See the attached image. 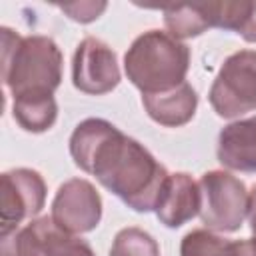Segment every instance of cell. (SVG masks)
<instances>
[{
  "label": "cell",
  "mask_w": 256,
  "mask_h": 256,
  "mask_svg": "<svg viewBox=\"0 0 256 256\" xmlns=\"http://www.w3.org/2000/svg\"><path fill=\"white\" fill-rule=\"evenodd\" d=\"M74 164L118 196L134 212H154L168 170L144 144L120 132L104 118L82 120L70 136Z\"/></svg>",
  "instance_id": "cell-1"
},
{
  "label": "cell",
  "mask_w": 256,
  "mask_h": 256,
  "mask_svg": "<svg viewBox=\"0 0 256 256\" xmlns=\"http://www.w3.org/2000/svg\"><path fill=\"white\" fill-rule=\"evenodd\" d=\"M2 82L12 98L32 92L54 94L62 82L64 56L48 36H20L12 28H0Z\"/></svg>",
  "instance_id": "cell-2"
},
{
  "label": "cell",
  "mask_w": 256,
  "mask_h": 256,
  "mask_svg": "<svg viewBox=\"0 0 256 256\" xmlns=\"http://www.w3.org/2000/svg\"><path fill=\"white\" fill-rule=\"evenodd\" d=\"M190 48L164 30L140 34L124 54V72L142 94L168 92L186 82Z\"/></svg>",
  "instance_id": "cell-3"
},
{
  "label": "cell",
  "mask_w": 256,
  "mask_h": 256,
  "mask_svg": "<svg viewBox=\"0 0 256 256\" xmlns=\"http://www.w3.org/2000/svg\"><path fill=\"white\" fill-rule=\"evenodd\" d=\"M200 220L212 232H236L248 218L250 192L246 184L224 170H210L198 180Z\"/></svg>",
  "instance_id": "cell-4"
},
{
  "label": "cell",
  "mask_w": 256,
  "mask_h": 256,
  "mask_svg": "<svg viewBox=\"0 0 256 256\" xmlns=\"http://www.w3.org/2000/svg\"><path fill=\"white\" fill-rule=\"evenodd\" d=\"M208 100L214 112L228 120L256 110V50H240L224 60Z\"/></svg>",
  "instance_id": "cell-5"
},
{
  "label": "cell",
  "mask_w": 256,
  "mask_h": 256,
  "mask_svg": "<svg viewBox=\"0 0 256 256\" xmlns=\"http://www.w3.org/2000/svg\"><path fill=\"white\" fill-rule=\"evenodd\" d=\"M0 238L18 230L26 218H34L46 204V182L32 168H14L0 176Z\"/></svg>",
  "instance_id": "cell-6"
},
{
  "label": "cell",
  "mask_w": 256,
  "mask_h": 256,
  "mask_svg": "<svg viewBox=\"0 0 256 256\" xmlns=\"http://www.w3.org/2000/svg\"><path fill=\"white\" fill-rule=\"evenodd\" d=\"M122 80L116 52L100 38H84L72 60V84L88 96H104Z\"/></svg>",
  "instance_id": "cell-7"
},
{
  "label": "cell",
  "mask_w": 256,
  "mask_h": 256,
  "mask_svg": "<svg viewBox=\"0 0 256 256\" xmlns=\"http://www.w3.org/2000/svg\"><path fill=\"white\" fill-rule=\"evenodd\" d=\"M52 220L74 236L96 230L102 220V198L94 184L84 178L66 180L52 200Z\"/></svg>",
  "instance_id": "cell-8"
},
{
  "label": "cell",
  "mask_w": 256,
  "mask_h": 256,
  "mask_svg": "<svg viewBox=\"0 0 256 256\" xmlns=\"http://www.w3.org/2000/svg\"><path fill=\"white\" fill-rule=\"evenodd\" d=\"M200 204L198 182L186 172H174L168 176L154 212L166 228H180L200 214Z\"/></svg>",
  "instance_id": "cell-9"
},
{
  "label": "cell",
  "mask_w": 256,
  "mask_h": 256,
  "mask_svg": "<svg viewBox=\"0 0 256 256\" xmlns=\"http://www.w3.org/2000/svg\"><path fill=\"white\" fill-rule=\"evenodd\" d=\"M68 232L52 216L32 218L26 226L0 238V256H56Z\"/></svg>",
  "instance_id": "cell-10"
},
{
  "label": "cell",
  "mask_w": 256,
  "mask_h": 256,
  "mask_svg": "<svg viewBox=\"0 0 256 256\" xmlns=\"http://www.w3.org/2000/svg\"><path fill=\"white\" fill-rule=\"evenodd\" d=\"M216 154L224 168L256 174V116L230 122L222 128Z\"/></svg>",
  "instance_id": "cell-11"
},
{
  "label": "cell",
  "mask_w": 256,
  "mask_h": 256,
  "mask_svg": "<svg viewBox=\"0 0 256 256\" xmlns=\"http://www.w3.org/2000/svg\"><path fill=\"white\" fill-rule=\"evenodd\" d=\"M142 106L156 124L180 128L194 118L198 110V94L188 82H184L168 92L142 94Z\"/></svg>",
  "instance_id": "cell-12"
},
{
  "label": "cell",
  "mask_w": 256,
  "mask_h": 256,
  "mask_svg": "<svg viewBox=\"0 0 256 256\" xmlns=\"http://www.w3.org/2000/svg\"><path fill=\"white\" fill-rule=\"evenodd\" d=\"M12 116L22 130L32 134H42L56 124L58 104L54 94H46V92L22 94L14 98Z\"/></svg>",
  "instance_id": "cell-13"
},
{
  "label": "cell",
  "mask_w": 256,
  "mask_h": 256,
  "mask_svg": "<svg viewBox=\"0 0 256 256\" xmlns=\"http://www.w3.org/2000/svg\"><path fill=\"white\" fill-rule=\"evenodd\" d=\"M162 14H164V24L168 28V34L174 36L176 40L196 38L204 34L208 28H212L208 2L162 8Z\"/></svg>",
  "instance_id": "cell-14"
},
{
  "label": "cell",
  "mask_w": 256,
  "mask_h": 256,
  "mask_svg": "<svg viewBox=\"0 0 256 256\" xmlns=\"http://www.w3.org/2000/svg\"><path fill=\"white\" fill-rule=\"evenodd\" d=\"M180 256H240V240H228L208 228H198L182 238Z\"/></svg>",
  "instance_id": "cell-15"
},
{
  "label": "cell",
  "mask_w": 256,
  "mask_h": 256,
  "mask_svg": "<svg viewBox=\"0 0 256 256\" xmlns=\"http://www.w3.org/2000/svg\"><path fill=\"white\" fill-rule=\"evenodd\" d=\"M110 256H160V246L152 234L130 226L114 236Z\"/></svg>",
  "instance_id": "cell-16"
},
{
  "label": "cell",
  "mask_w": 256,
  "mask_h": 256,
  "mask_svg": "<svg viewBox=\"0 0 256 256\" xmlns=\"http://www.w3.org/2000/svg\"><path fill=\"white\" fill-rule=\"evenodd\" d=\"M106 8H108L106 2H72V4L60 6V10L64 14H68V18H72L74 22H80V24L98 20Z\"/></svg>",
  "instance_id": "cell-17"
},
{
  "label": "cell",
  "mask_w": 256,
  "mask_h": 256,
  "mask_svg": "<svg viewBox=\"0 0 256 256\" xmlns=\"http://www.w3.org/2000/svg\"><path fill=\"white\" fill-rule=\"evenodd\" d=\"M56 256H96V254L86 240L76 238L74 234H68L62 240V244L58 246Z\"/></svg>",
  "instance_id": "cell-18"
},
{
  "label": "cell",
  "mask_w": 256,
  "mask_h": 256,
  "mask_svg": "<svg viewBox=\"0 0 256 256\" xmlns=\"http://www.w3.org/2000/svg\"><path fill=\"white\" fill-rule=\"evenodd\" d=\"M246 42H252L256 44V2L250 4V10H248V16L244 18V24L238 32Z\"/></svg>",
  "instance_id": "cell-19"
},
{
  "label": "cell",
  "mask_w": 256,
  "mask_h": 256,
  "mask_svg": "<svg viewBox=\"0 0 256 256\" xmlns=\"http://www.w3.org/2000/svg\"><path fill=\"white\" fill-rule=\"evenodd\" d=\"M248 220H250V228L256 234V186L250 192V208H248Z\"/></svg>",
  "instance_id": "cell-20"
}]
</instances>
